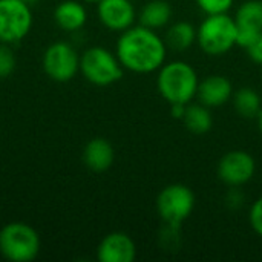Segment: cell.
Listing matches in <instances>:
<instances>
[{
  "label": "cell",
  "instance_id": "obj_14",
  "mask_svg": "<svg viewBox=\"0 0 262 262\" xmlns=\"http://www.w3.org/2000/svg\"><path fill=\"white\" fill-rule=\"evenodd\" d=\"M115 160L114 146L106 138H92L86 143L83 150V161L92 172H106L112 167Z\"/></svg>",
  "mask_w": 262,
  "mask_h": 262
},
{
  "label": "cell",
  "instance_id": "obj_5",
  "mask_svg": "<svg viewBox=\"0 0 262 262\" xmlns=\"http://www.w3.org/2000/svg\"><path fill=\"white\" fill-rule=\"evenodd\" d=\"M80 72L91 84L104 88L120 81L124 68L117 54L103 46H92L80 55Z\"/></svg>",
  "mask_w": 262,
  "mask_h": 262
},
{
  "label": "cell",
  "instance_id": "obj_22",
  "mask_svg": "<svg viewBox=\"0 0 262 262\" xmlns=\"http://www.w3.org/2000/svg\"><path fill=\"white\" fill-rule=\"evenodd\" d=\"M249 221H250V226L255 230V233H258L262 238V196L253 203V206L250 209Z\"/></svg>",
  "mask_w": 262,
  "mask_h": 262
},
{
  "label": "cell",
  "instance_id": "obj_25",
  "mask_svg": "<svg viewBox=\"0 0 262 262\" xmlns=\"http://www.w3.org/2000/svg\"><path fill=\"white\" fill-rule=\"evenodd\" d=\"M186 107H187V104H181V103L170 104V115L173 118H177V120H183L184 112H186Z\"/></svg>",
  "mask_w": 262,
  "mask_h": 262
},
{
  "label": "cell",
  "instance_id": "obj_28",
  "mask_svg": "<svg viewBox=\"0 0 262 262\" xmlns=\"http://www.w3.org/2000/svg\"><path fill=\"white\" fill-rule=\"evenodd\" d=\"M81 2H84V3H98L100 0H81Z\"/></svg>",
  "mask_w": 262,
  "mask_h": 262
},
{
  "label": "cell",
  "instance_id": "obj_8",
  "mask_svg": "<svg viewBox=\"0 0 262 262\" xmlns=\"http://www.w3.org/2000/svg\"><path fill=\"white\" fill-rule=\"evenodd\" d=\"M41 66L51 80L57 83H68L80 72V55L72 45L66 41H55L46 48Z\"/></svg>",
  "mask_w": 262,
  "mask_h": 262
},
{
  "label": "cell",
  "instance_id": "obj_16",
  "mask_svg": "<svg viewBox=\"0 0 262 262\" xmlns=\"http://www.w3.org/2000/svg\"><path fill=\"white\" fill-rule=\"evenodd\" d=\"M170 18H172V6L166 0H150L141 8L138 14L140 25L154 31L166 28Z\"/></svg>",
  "mask_w": 262,
  "mask_h": 262
},
{
  "label": "cell",
  "instance_id": "obj_23",
  "mask_svg": "<svg viewBox=\"0 0 262 262\" xmlns=\"http://www.w3.org/2000/svg\"><path fill=\"white\" fill-rule=\"evenodd\" d=\"M244 195H243V192H241V189L239 187H230V190L227 192V195H226V204H227V207H230V209H241L243 207V204H244Z\"/></svg>",
  "mask_w": 262,
  "mask_h": 262
},
{
  "label": "cell",
  "instance_id": "obj_24",
  "mask_svg": "<svg viewBox=\"0 0 262 262\" xmlns=\"http://www.w3.org/2000/svg\"><path fill=\"white\" fill-rule=\"evenodd\" d=\"M247 54L252 58V61L262 66V32L259 34V37L247 48Z\"/></svg>",
  "mask_w": 262,
  "mask_h": 262
},
{
  "label": "cell",
  "instance_id": "obj_19",
  "mask_svg": "<svg viewBox=\"0 0 262 262\" xmlns=\"http://www.w3.org/2000/svg\"><path fill=\"white\" fill-rule=\"evenodd\" d=\"M233 107L236 114L243 118H258L262 111L261 95L253 88H241L236 92H233L232 97Z\"/></svg>",
  "mask_w": 262,
  "mask_h": 262
},
{
  "label": "cell",
  "instance_id": "obj_15",
  "mask_svg": "<svg viewBox=\"0 0 262 262\" xmlns=\"http://www.w3.org/2000/svg\"><path fill=\"white\" fill-rule=\"evenodd\" d=\"M57 26L66 32L80 31L88 21V11L81 0H63L54 9Z\"/></svg>",
  "mask_w": 262,
  "mask_h": 262
},
{
  "label": "cell",
  "instance_id": "obj_26",
  "mask_svg": "<svg viewBox=\"0 0 262 262\" xmlns=\"http://www.w3.org/2000/svg\"><path fill=\"white\" fill-rule=\"evenodd\" d=\"M258 126H259V130H261V134H262V111L259 112V115H258Z\"/></svg>",
  "mask_w": 262,
  "mask_h": 262
},
{
  "label": "cell",
  "instance_id": "obj_6",
  "mask_svg": "<svg viewBox=\"0 0 262 262\" xmlns=\"http://www.w3.org/2000/svg\"><path fill=\"white\" fill-rule=\"evenodd\" d=\"M155 206L158 216L166 226L180 227L195 209V195L189 186L173 183L161 189Z\"/></svg>",
  "mask_w": 262,
  "mask_h": 262
},
{
  "label": "cell",
  "instance_id": "obj_12",
  "mask_svg": "<svg viewBox=\"0 0 262 262\" xmlns=\"http://www.w3.org/2000/svg\"><path fill=\"white\" fill-rule=\"evenodd\" d=\"M135 258L137 246L124 232L106 235L97 247V259L100 262H134Z\"/></svg>",
  "mask_w": 262,
  "mask_h": 262
},
{
  "label": "cell",
  "instance_id": "obj_10",
  "mask_svg": "<svg viewBox=\"0 0 262 262\" xmlns=\"http://www.w3.org/2000/svg\"><path fill=\"white\" fill-rule=\"evenodd\" d=\"M97 15L100 23L112 32H123L134 26L137 20L132 0H100L97 3Z\"/></svg>",
  "mask_w": 262,
  "mask_h": 262
},
{
  "label": "cell",
  "instance_id": "obj_3",
  "mask_svg": "<svg viewBox=\"0 0 262 262\" xmlns=\"http://www.w3.org/2000/svg\"><path fill=\"white\" fill-rule=\"evenodd\" d=\"M238 26L227 12L207 15L196 28V43L210 57H221L236 46Z\"/></svg>",
  "mask_w": 262,
  "mask_h": 262
},
{
  "label": "cell",
  "instance_id": "obj_11",
  "mask_svg": "<svg viewBox=\"0 0 262 262\" xmlns=\"http://www.w3.org/2000/svg\"><path fill=\"white\" fill-rule=\"evenodd\" d=\"M233 18L238 26L236 45L247 49L262 32V0H246Z\"/></svg>",
  "mask_w": 262,
  "mask_h": 262
},
{
  "label": "cell",
  "instance_id": "obj_4",
  "mask_svg": "<svg viewBox=\"0 0 262 262\" xmlns=\"http://www.w3.org/2000/svg\"><path fill=\"white\" fill-rule=\"evenodd\" d=\"M0 253L11 262H31L40 253V236L26 223H9L0 230Z\"/></svg>",
  "mask_w": 262,
  "mask_h": 262
},
{
  "label": "cell",
  "instance_id": "obj_20",
  "mask_svg": "<svg viewBox=\"0 0 262 262\" xmlns=\"http://www.w3.org/2000/svg\"><path fill=\"white\" fill-rule=\"evenodd\" d=\"M17 60L11 45L0 43V78L9 77L15 69Z\"/></svg>",
  "mask_w": 262,
  "mask_h": 262
},
{
  "label": "cell",
  "instance_id": "obj_7",
  "mask_svg": "<svg viewBox=\"0 0 262 262\" xmlns=\"http://www.w3.org/2000/svg\"><path fill=\"white\" fill-rule=\"evenodd\" d=\"M32 28L31 5L23 0H0V43L15 45Z\"/></svg>",
  "mask_w": 262,
  "mask_h": 262
},
{
  "label": "cell",
  "instance_id": "obj_17",
  "mask_svg": "<svg viewBox=\"0 0 262 262\" xmlns=\"http://www.w3.org/2000/svg\"><path fill=\"white\" fill-rule=\"evenodd\" d=\"M164 41L167 48L178 52H184L189 48H192L193 43H196V28L184 20L177 21L167 28Z\"/></svg>",
  "mask_w": 262,
  "mask_h": 262
},
{
  "label": "cell",
  "instance_id": "obj_18",
  "mask_svg": "<svg viewBox=\"0 0 262 262\" xmlns=\"http://www.w3.org/2000/svg\"><path fill=\"white\" fill-rule=\"evenodd\" d=\"M181 121L184 123L186 129L195 135H204L210 132L213 127V117L210 107L201 103H193V104L189 103Z\"/></svg>",
  "mask_w": 262,
  "mask_h": 262
},
{
  "label": "cell",
  "instance_id": "obj_1",
  "mask_svg": "<svg viewBox=\"0 0 262 262\" xmlns=\"http://www.w3.org/2000/svg\"><path fill=\"white\" fill-rule=\"evenodd\" d=\"M115 54L124 69L135 74H152L166 63L167 45L157 31L134 25L120 32Z\"/></svg>",
  "mask_w": 262,
  "mask_h": 262
},
{
  "label": "cell",
  "instance_id": "obj_2",
  "mask_svg": "<svg viewBox=\"0 0 262 262\" xmlns=\"http://www.w3.org/2000/svg\"><path fill=\"white\" fill-rule=\"evenodd\" d=\"M200 77L193 66L184 60H173L164 63L158 69L157 89L160 95L169 103L189 104L196 98Z\"/></svg>",
  "mask_w": 262,
  "mask_h": 262
},
{
  "label": "cell",
  "instance_id": "obj_9",
  "mask_svg": "<svg viewBox=\"0 0 262 262\" xmlns=\"http://www.w3.org/2000/svg\"><path fill=\"white\" fill-rule=\"evenodd\" d=\"M256 172L255 158L246 150H230L221 157L216 173L221 183L229 187H241L252 181Z\"/></svg>",
  "mask_w": 262,
  "mask_h": 262
},
{
  "label": "cell",
  "instance_id": "obj_27",
  "mask_svg": "<svg viewBox=\"0 0 262 262\" xmlns=\"http://www.w3.org/2000/svg\"><path fill=\"white\" fill-rule=\"evenodd\" d=\"M23 2H25V3H28V5H31V6H32V5H34V3H37V2H38V0H23Z\"/></svg>",
  "mask_w": 262,
  "mask_h": 262
},
{
  "label": "cell",
  "instance_id": "obj_13",
  "mask_svg": "<svg viewBox=\"0 0 262 262\" xmlns=\"http://www.w3.org/2000/svg\"><path fill=\"white\" fill-rule=\"evenodd\" d=\"M233 84L227 77L213 74L200 80L196 100L210 109H216L229 103L233 97Z\"/></svg>",
  "mask_w": 262,
  "mask_h": 262
},
{
  "label": "cell",
  "instance_id": "obj_21",
  "mask_svg": "<svg viewBox=\"0 0 262 262\" xmlns=\"http://www.w3.org/2000/svg\"><path fill=\"white\" fill-rule=\"evenodd\" d=\"M195 3L206 15H212V14L229 12L235 0H195Z\"/></svg>",
  "mask_w": 262,
  "mask_h": 262
}]
</instances>
